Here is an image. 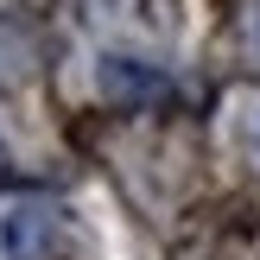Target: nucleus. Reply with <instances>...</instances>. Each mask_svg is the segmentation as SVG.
Masks as SVG:
<instances>
[{"label":"nucleus","instance_id":"f03ea898","mask_svg":"<svg viewBox=\"0 0 260 260\" xmlns=\"http://www.w3.org/2000/svg\"><path fill=\"white\" fill-rule=\"evenodd\" d=\"M51 248V216L45 210H13L0 216V254L7 260H38Z\"/></svg>","mask_w":260,"mask_h":260},{"label":"nucleus","instance_id":"f257e3e1","mask_svg":"<svg viewBox=\"0 0 260 260\" xmlns=\"http://www.w3.org/2000/svg\"><path fill=\"white\" fill-rule=\"evenodd\" d=\"M102 89L114 102H159V95H172V83L152 63H134V57H102Z\"/></svg>","mask_w":260,"mask_h":260},{"label":"nucleus","instance_id":"7ed1b4c3","mask_svg":"<svg viewBox=\"0 0 260 260\" xmlns=\"http://www.w3.org/2000/svg\"><path fill=\"white\" fill-rule=\"evenodd\" d=\"M7 172H13V159H7V140H0V184H7Z\"/></svg>","mask_w":260,"mask_h":260},{"label":"nucleus","instance_id":"20e7f679","mask_svg":"<svg viewBox=\"0 0 260 260\" xmlns=\"http://www.w3.org/2000/svg\"><path fill=\"white\" fill-rule=\"evenodd\" d=\"M254 152H260V121H254Z\"/></svg>","mask_w":260,"mask_h":260}]
</instances>
